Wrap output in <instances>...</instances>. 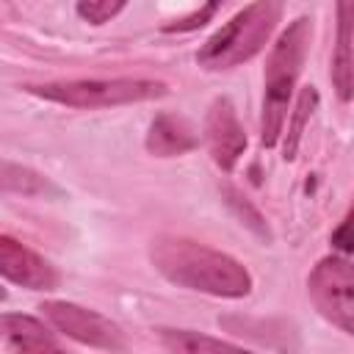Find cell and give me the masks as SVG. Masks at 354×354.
<instances>
[{"label":"cell","mask_w":354,"mask_h":354,"mask_svg":"<svg viewBox=\"0 0 354 354\" xmlns=\"http://www.w3.org/2000/svg\"><path fill=\"white\" fill-rule=\"evenodd\" d=\"M149 260L160 277L185 290L221 299H243L252 293V274L241 260L191 238L158 235L149 243Z\"/></svg>","instance_id":"cell-1"},{"label":"cell","mask_w":354,"mask_h":354,"mask_svg":"<svg viewBox=\"0 0 354 354\" xmlns=\"http://www.w3.org/2000/svg\"><path fill=\"white\" fill-rule=\"evenodd\" d=\"M313 39V19L296 17L277 39L268 64H266V94H263V116H260V144L277 147L285 130L290 97L296 80L301 75L307 50Z\"/></svg>","instance_id":"cell-2"},{"label":"cell","mask_w":354,"mask_h":354,"mask_svg":"<svg viewBox=\"0 0 354 354\" xmlns=\"http://www.w3.org/2000/svg\"><path fill=\"white\" fill-rule=\"evenodd\" d=\"M282 17L279 0H254L243 11H238L227 25H221L196 53L199 66L210 72L235 69L252 61L274 33Z\"/></svg>","instance_id":"cell-3"},{"label":"cell","mask_w":354,"mask_h":354,"mask_svg":"<svg viewBox=\"0 0 354 354\" xmlns=\"http://www.w3.org/2000/svg\"><path fill=\"white\" fill-rule=\"evenodd\" d=\"M25 91L55 105L91 111V108H119V105L160 100L169 94V86L163 80H149V77H105V80L91 77V80H55V83L25 86Z\"/></svg>","instance_id":"cell-4"},{"label":"cell","mask_w":354,"mask_h":354,"mask_svg":"<svg viewBox=\"0 0 354 354\" xmlns=\"http://www.w3.org/2000/svg\"><path fill=\"white\" fill-rule=\"evenodd\" d=\"M307 293L329 324L354 335V268L346 254L318 260L307 277Z\"/></svg>","instance_id":"cell-5"},{"label":"cell","mask_w":354,"mask_h":354,"mask_svg":"<svg viewBox=\"0 0 354 354\" xmlns=\"http://www.w3.org/2000/svg\"><path fill=\"white\" fill-rule=\"evenodd\" d=\"M39 310L55 332L66 335L69 340H75L80 346L105 348V351H124L127 348L124 332L97 310L80 307L75 301H58V299L41 301Z\"/></svg>","instance_id":"cell-6"},{"label":"cell","mask_w":354,"mask_h":354,"mask_svg":"<svg viewBox=\"0 0 354 354\" xmlns=\"http://www.w3.org/2000/svg\"><path fill=\"white\" fill-rule=\"evenodd\" d=\"M205 144H207V152H210L213 163L221 171H232L238 166L249 141H246V130L238 119V111H235L232 100L216 97L210 102L207 116H205Z\"/></svg>","instance_id":"cell-7"},{"label":"cell","mask_w":354,"mask_h":354,"mask_svg":"<svg viewBox=\"0 0 354 354\" xmlns=\"http://www.w3.org/2000/svg\"><path fill=\"white\" fill-rule=\"evenodd\" d=\"M0 277L28 290H55L61 282L50 260L11 235H0Z\"/></svg>","instance_id":"cell-8"},{"label":"cell","mask_w":354,"mask_h":354,"mask_svg":"<svg viewBox=\"0 0 354 354\" xmlns=\"http://www.w3.org/2000/svg\"><path fill=\"white\" fill-rule=\"evenodd\" d=\"M144 147L155 158H177V155H185V152L196 149L199 136H196V130L191 127L188 119H183L177 113H160L149 124Z\"/></svg>","instance_id":"cell-9"},{"label":"cell","mask_w":354,"mask_h":354,"mask_svg":"<svg viewBox=\"0 0 354 354\" xmlns=\"http://www.w3.org/2000/svg\"><path fill=\"white\" fill-rule=\"evenodd\" d=\"M0 337L6 348L14 351H58V340L53 332L33 315L6 313L0 315Z\"/></svg>","instance_id":"cell-10"},{"label":"cell","mask_w":354,"mask_h":354,"mask_svg":"<svg viewBox=\"0 0 354 354\" xmlns=\"http://www.w3.org/2000/svg\"><path fill=\"white\" fill-rule=\"evenodd\" d=\"M332 86L343 102L354 91V55H351V0H337V47L332 58Z\"/></svg>","instance_id":"cell-11"},{"label":"cell","mask_w":354,"mask_h":354,"mask_svg":"<svg viewBox=\"0 0 354 354\" xmlns=\"http://www.w3.org/2000/svg\"><path fill=\"white\" fill-rule=\"evenodd\" d=\"M160 343L169 351H180V354H207V351H238V343L221 340V337H210L194 329H158Z\"/></svg>","instance_id":"cell-12"},{"label":"cell","mask_w":354,"mask_h":354,"mask_svg":"<svg viewBox=\"0 0 354 354\" xmlns=\"http://www.w3.org/2000/svg\"><path fill=\"white\" fill-rule=\"evenodd\" d=\"M318 108V88L315 86H304L293 102V111L290 119H288V130H282V158L285 160H293L296 158V149H299V141H301V133H304V124L307 119L313 116V111Z\"/></svg>","instance_id":"cell-13"},{"label":"cell","mask_w":354,"mask_h":354,"mask_svg":"<svg viewBox=\"0 0 354 354\" xmlns=\"http://www.w3.org/2000/svg\"><path fill=\"white\" fill-rule=\"evenodd\" d=\"M53 191H55V188L50 185V180L41 177L39 171L0 160V194H25V196H36V194H53Z\"/></svg>","instance_id":"cell-14"},{"label":"cell","mask_w":354,"mask_h":354,"mask_svg":"<svg viewBox=\"0 0 354 354\" xmlns=\"http://www.w3.org/2000/svg\"><path fill=\"white\" fill-rule=\"evenodd\" d=\"M221 194H224V202H227V207L235 213V218L252 232V235H257L263 243H271L274 241V235H271V227H268V221H266V216L241 194V191H235L232 185H224L221 188Z\"/></svg>","instance_id":"cell-15"},{"label":"cell","mask_w":354,"mask_h":354,"mask_svg":"<svg viewBox=\"0 0 354 354\" xmlns=\"http://www.w3.org/2000/svg\"><path fill=\"white\" fill-rule=\"evenodd\" d=\"M127 6V0H77V17L88 25H105L111 22L122 8Z\"/></svg>","instance_id":"cell-16"},{"label":"cell","mask_w":354,"mask_h":354,"mask_svg":"<svg viewBox=\"0 0 354 354\" xmlns=\"http://www.w3.org/2000/svg\"><path fill=\"white\" fill-rule=\"evenodd\" d=\"M224 0H205V6L202 8H196L194 14H188V17H180V19H171V22H166L163 25V30L166 33H188V30H196V28H202V25H207L213 17H216V11H218V6H221Z\"/></svg>","instance_id":"cell-17"},{"label":"cell","mask_w":354,"mask_h":354,"mask_svg":"<svg viewBox=\"0 0 354 354\" xmlns=\"http://www.w3.org/2000/svg\"><path fill=\"white\" fill-rule=\"evenodd\" d=\"M348 230H351V213L340 221V227L332 232V246L340 252V254H348L351 252V235H348Z\"/></svg>","instance_id":"cell-18"},{"label":"cell","mask_w":354,"mask_h":354,"mask_svg":"<svg viewBox=\"0 0 354 354\" xmlns=\"http://www.w3.org/2000/svg\"><path fill=\"white\" fill-rule=\"evenodd\" d=\"M6 296H8V293H6V288H0V301H3Z\"/></svg>","instance_id":"cell-19"}]
</instances>
